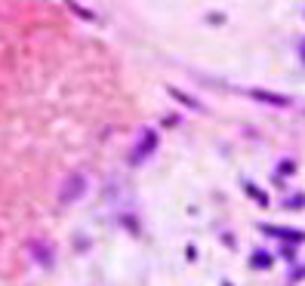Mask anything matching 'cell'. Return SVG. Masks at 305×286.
Returning <instances> with one entry per match:
<instances>
[{
  "instance_id": "obj_1",
  "label": "cell",
  "mask_w": 305,
  "mask_h": 286,
  "mask_svg": "<svg viewBox=\"0 0 305 286\" xmlns=\"http://www.w3.org/2000/svg\"><path fill=\"white\" fill-rule=\"evenodd\" d=\"M83 188H86L83 175H71L68 182H65V188H62V200H77L80 194H83Z\"/></svg>"
}]
</instances>
